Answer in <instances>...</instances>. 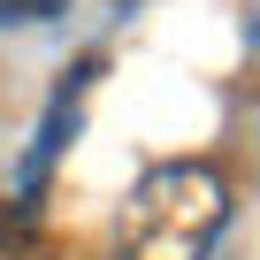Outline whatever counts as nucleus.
Instances as JSON below:
<instances>
[{"mask_svg":"<svg viewBox=\"0 0 260 260\" xmlns=\"http://www.w3.org/2000/svg\"><path fill=\"white\" fill-rule=\"evenodd\" d=\"M31 207L39 199H8L0 207V260H31Z\"/></svg>","mask_w":260,"mask_h":260,"instance_id":"nucleus-2","label":"nucleus"},{"mask_svg":"<svg viewBox=\"0 0 260 260\" xmlns=\"http://www.w3.org/2000/svg\"><path fill=\"white\" fill-rule=\"evenodd\" d=\"M230 230V176L214 161H153L122 199V260H207Z\"/></svg>","mask_w":260,"mask_h":260,"instance_id":"nucleus-1","label":"nucleus"},{"mask_svg":"<svg viewBox=\"0 0 260 260\" xmlns=\"http://www.w3.org/2000/svg\"><path fill=\"white\" fill-rule=\"evenodd\" d=\"M61 16V0H0V23H46Z\"/></svg>","mask_w":260,"mask_h":260,"instance_id":"nucleus-3","label":"nucleus"}]
</instances>
